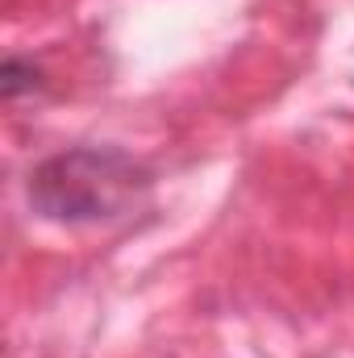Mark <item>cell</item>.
I'll use <instances>...</instances> for the list:
<instances>
[{"label": "cell", "instance_id": "6da1fadb", "mask_svg": "<svg viewBox=\"0 0 354 358\" xmlns=\"http://www.w3.org/2000/svg\"><path fill=\"white\" fill-rule=\"evenodd\" d=\"M146 187L150 171L121 146H71L29 171V204L59 225H96L125 217Z\"/></svg>", "mask_w": 354, "mask_h": 358}]
</instances>
